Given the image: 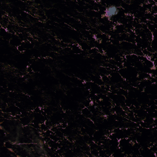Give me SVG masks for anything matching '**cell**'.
Instances as JSON below:
<instances>
[{
    "label": "cell",
    "instance_id": "6da1fadb",
    "mask_svg": "<svg viewBox=\"0 0 157 157\" xmlns=\"http://www.w3.org/2000/svg\"><path fill=\"white\" fill-rule=\"evenodd\" d=\"M119 12L118 8L115 6H111L108 8L106 11V15L107 17H112L117 15Z\"/></svg>",
    "mask_w": 157,
    "mask_h": 157
}]
</instances>
